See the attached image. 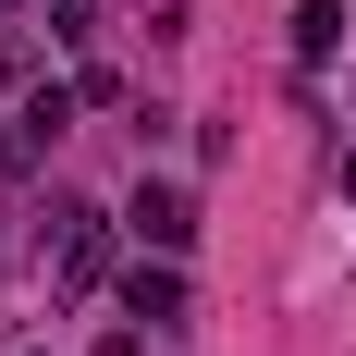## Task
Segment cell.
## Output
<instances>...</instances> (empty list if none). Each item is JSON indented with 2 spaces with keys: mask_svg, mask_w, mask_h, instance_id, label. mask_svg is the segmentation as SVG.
Returning a JSON list of instances; mask_svg holds the SVG:
<instances>
[{
  "mask_svg": "<svg viewBox=\"0 0 356 356\" xmlns=\"http://www.w3.org/2000/svg\"><path fill=\"white\" fill-rule=\"evenodd\" d=\"M0 221H13V209H0Z\"/></svg>",
  "mask_w": 356,
  "mask_h": 356,
  "instance_id": "9c48e42d",
  "label": "cell"
},
{
  "mask_svg": "<svg viewBox=\"0 0 356 356\" xmlns=\"http://www.w3.org/2000/svg\"><path fill=\"white\" fill-rule=\"evenodd\" d=\"M74 99H86V86H37V99H25V123H13V136H25V147H49V136H62V123H74Z\"/></svg>",
  "mask_w": 356,
  "mask_h": 356,
  "instance_id": "5b68a950",
  "label": "cell"
},
{
  "mask_svg": "<svg viewBox=\"0 0 356 356\" xmlns=\"http://www.w3.org/2000/svg\"><path fill=\"white\" fill-rule=\"evenodd\" d=\"M111 270V234H99V209H62V295H86Z\"/></svg>",
  "mask_w": 356,
  "mask_h": 356,
  "instance_id": "3957f363",
  "label": "cell"
},
{
  "mask_svg": "<svg viewBox=\"0 0 356 356\" xmlns=\"http://www.w3.org/2000/svg\"><path fill=\"white\" fill-rule=\"evenodd\" d=\"M13 147H25V136H0V172H13Z\"/></svg>",
  "mask_w": 356,
  "mask_h": 356,
  "instance_id": "ba28073f",
  "label": "cell"
},
{
  "mask_svg": "<svg viewBox=\"0 0 356 356\" xmlns=\"http://www.w3.org/2000/svg\"><path fill=\"white\" fill-rule=\"evenodd\" d=\"M99 356H136V332H111V344H99Z\"/></svg>",
  "mask_w": 356,
  "mask_h": 356,
  "instance_id": "8992f818",
  "label": "cell"
},
{
  "mask_svg": "<svg viewBox=\"0 0 356 356\" xmlns=\"http://www.w3.org/2000/svg\"><path fill=\"white\" fill-rule=\"evenodd\" d=\"M123 234H136L147 258H184V246H197V197H184V184H147V172H136V197H123Z\"/></svg>",
  "mask_w": 356,
  "mask_h": 356,
  "instance_id": "6da1fadb",
  "label": "cell"
},
{
  "mask_svg": "<svg viewBox=\"0 0 356 356\" xmlns=\"http://www.w3.org/2000/svg\"><path fill=\"white\" fill-rule=\"evenodd\" d=\"M344 25H356L344 0H307V13H295V62H332V49H344Z\"/></svg>",
  "mask_w": 356,
  "mask_h": 356,
  "instance_id": "277c9868",
  "label": "cell"
},
{
  "mask_svg": "<svg viewBox=\"0 0 356 356\" xmlns=\"http://www.w3.org/2000/svg\"><path fill=\"white\" fill-rule=\"evenodd\" d=\"M344 197H356V136H344Z\"/></svg>",
  "mask_w": 356,
  "mask_h": 356,
  "instance_id": "52a82bcc",
  "label": "cell"
},
{
  "mask_svg": "<svg viewBox=\"0 0 356 356\" xmlns=\"http://www.w3.org/2000/svg\"><path fill=\"white\" fill-rule=\"evenodd\" d=\"M123 320H147V332L184 320V270H172V258H136V270H123Z\"/></svg>",
  "mask_w": 356,
  "mask_h": 356,
  "instance_id": "7a4b0ae2",
  "label": "cell"
}]
</instances>
